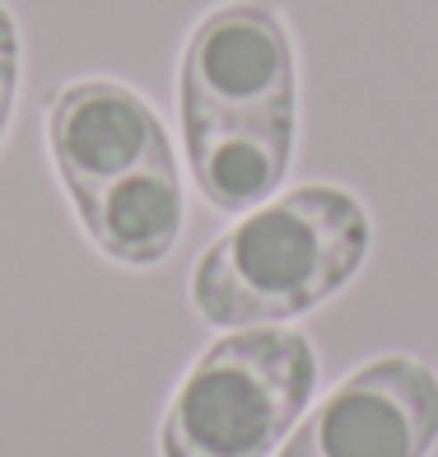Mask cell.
Wrapping results in <instances>:
<instances>
[{
	"label": "cell",
	"mask_w": 438,
	"mask_h": 457,
	"mask_svg": "<svg viewBox=\"0 0 438 457\" xmlns=\"http://www.w3.org/2000/svg\"><path fill=\"white\" fill-rule=\"evenodd\" d=\"M373 247L364 201L303 182L247 211L192 266V308L211 327H285L359 276Z\"/></svg>",
	"instance_id": "obj_1"
},
{
	"label": "cell",
	"mask_w": 438,
	"mask_h": 457,
	"mask_svg": "<svg viewBox=\"0 0 438 457\" xmlns=\"http://www.w3.org/2000/svg\"><path fill=\"white\" fill-rule=\"evenodd\" d=\"M43 127L56 182L70 205L89 201L108 182L145 169V163L178 154L154 103L108 75L66 79V85L47 89Z\"/></svg>",
	"instance_id": "obj_5"
},
{
	"label": "cell",
	"mask_w": 438,
	"mask_h": 457,
	"mask_svg": "<svg viewBox=\"0 0 438 457\" xmlns=\"http://www.w3.org/2000/svg\"><path fill=\"white\" fill-rule=\"evenodd\" d=\"M182 127L299 117V52L266 0H224L201 14L178 61Z\"/></svg>",
	"instance_id": "obj_3"
},
{
	"label": "cell",
	"mask_w": 438,
	"mask_h": 457,
	"mask_svg": "<svg viewBox=\"0 0 438 457\" xmlns=\"http://www.w3.org/2000/svg\"><path fill=\"white\" fill-rule=\"evenodd\" d=\"M318 387L299 327L224 331L182 373L159 420V457H276Z\"/></svg>",
	"instance_id": "obj_2"
},
{
	"label": "cell",
	"mask_w": 438,
	"mask_h": 457,
	"mask_svg": "<svg viewBox=\"0 0 438 457\" xmlns=\"http://www.w3.org/2000/svg\"><path fill=\"white\" fill-rule=\"evenodd\" d=\"M19 71H24V43H19V24H14L10 5H0V145H5L10 121H14Z\"/></svg>",
	"instance_id": "obj_8"
},
{
	"label": "cell",
	"mask_w": 438,
	"mask_h": 457,
	"mask_svg": "<svg viewBox=\"0 0 438 457\" xmlns=\"http://www.w3.org/2000/svg\"><path fill=\"white\" fill-rule=\"evenodd\" d=\"M70 211H75L79 228H85V238L108 262L131 266V271H150V266L169 262L182 228H186L178 154L108 182L103 192L70 205Z\"/></svg>",
	"instance_id": "obj_7"
},
{
	"label": "cell",
	"mask_w": 438,
	"mask_h": 457,
	"mask_svg": "<svg viewBox=\"0 0 438 457\" xmlns=\"http://www.w3.org/2000/svg\"><path fill=\"white\" fill-rule=\"evenodd\" d=\"M438 373L420 355H378L303 411L276 457H429Z\"/></svg>",
	"instance_id": "obj_4"
},
{
	"label": "cell",
	"mask_w": 438,
	"mask_h": 457,
	"mask_svg": "<svg viewBox=\"0 0 438 457\" xmlns=\"http://www.w3.org/2000/svg\"><path fill=\"white\" fill-rule=\"evenodd\" d=\"M299 117H266V121H205L182 127V150L196 192L219 215H247L280 196L294 163Z\"/></svg>",
	"instance_id": "obj_6"
}]
</instances>
